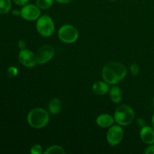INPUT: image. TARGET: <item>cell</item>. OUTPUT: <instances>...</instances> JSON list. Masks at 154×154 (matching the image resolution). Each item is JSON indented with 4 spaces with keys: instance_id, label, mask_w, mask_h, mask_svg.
Masks as SVG:
<instances>
[{
    "instance_id": "cell-1",
    "label": "cell",
    "mask_w": 154,
    "mask_h": 154,
    "mask_svg": "<svg viewBox=\"0 0 154 154\" xmlns=\"http://www.w3.org/2000/svg\"><path fill=\"white\" fill-rule=\"evenodd\" d=\"M127 70L123 64L117 62H111L105 65L102 70L104 81L110 84H116L126 77Z\"/></svg>"
},
{
    "instance_id": "cell-2",
    "label": "cell",
    "mask_w": 154,
    "mask_h": 154,
    "mask_svg": "<svg viewBox=\"0 0 154 154\" xmlns=\"http://www.w3.org/2000/svg\"><path fill=\"white\" fill-rule=\"evenodd\" d=\"M50 116L48 111L43 108H34L29 113L27 122L32 127L41 129L45 127L49 123Z\"/></svg>"
},
{
    "instance_id": "cell-3",
    "label": "cell",
    "mask_w": 154,
    "mask_h": 154,
    "mask_svg": "<svg viewBox=\"0 0 154 154\" xmlns=\"http://www.w3.org/2000/svg\"><path fill=\"white\" fill-rule=\"evenodd\" d=\"M135 112L130 106L123 105L117 108L114 114V120L120 126H128L134 120Z\"/></svg>"
},
{
    "instance_id": "cell-4",
    "label": "cell",
    "mask_w": 154,
    "mask_h": 154,
    "mask_svg": "<svg viewBox=\"0 0 154 154\" xmlns=\"http://www.w3.org/2000/svg\"><path fill=\"white\" fill-rule=\"evenodd\" d=\"M36 29L39 34L43 37H50L53 35L55 29L52 18L45 14L40 17L36 23Z\"/></svg>"
},
{
    "instance_id": "cell-5",
    "label": "cell",
    "mask_w": 154,
    "mask_h": 154,
    "mask_svg": "<svg viewBox=\"0 0 154 154\" xmlns=\"http://www.w3.org/2000/svg\"><path fill=\"white\" fill-rule=\"evenodd\" d=\"M78 32L75 26L72 25L63 26L58 31L59 38L66 44H72L76 42L78 38Z\"/></svg>"
},
{
    "instance_id": "cell-6",
    "label": "cell",
    "mask_w": 154,
    "mask_h": 154,
    "mask_svg": "<svg viewBox=\"0 0 154 154\" xmlns=\"http://www.w3.org/2000/svg\"><path fill=\"white\" fill-rule=\"evenodd\" d=\"M55 55V49L50 45H45L38 48L36 53L38 64L44 65L52 60Z\"/></svg>"
},
{
    "instance_id": "cell-7",
    "label": "cell",
    "mask_w": 154,
    "mask_h": 154,
    "mask_svg": "<svg viewBox=\"0 0 154 154\" xmlns=\"http://www.w3.org/2000/svg\"><path fill=\"white\" fill-rule=\"evenodd\" d=\"M123 135L124 132L120 125H114L111 126L107 132V141L110 145L114 147L121 142Z\"/></svg>"
},
{
    "instance_id": "cell-8",
    "label": "cell",
    "mask_w": 154,
    "mask_h": 154,
    "mask_svg": "<svg viewBox=\"0 0 154 154\" xmlns=\"http://www.w3.org/2000/svg\"><path fill=\"white\" fill-rule=\"evenodd\" d=\"M18 60L23 66L27 68H33L37 64L36 55L29 49H23L18 55Z\"/></svg>"
},
{
    "instance_id": "cell-9",
    "label": "cell",
    "mask_w": 154,
    "mask_h": 154,
    "mask_svg": "<svg viewBox=\"0 0 154 154\" xmlns=\"http://www.w3.org/2000/svg\"><path fill=\"white\" fill-rule=\"evenodd\" d=\"M40 13V8L34 5H25L20 10V16L26 20H35L39 18Z\"/></svg>"
},
{
    "instance_id": "cell-10",
    "label": "cell",
    "mask_w": 154,
    "mask_h": 154,
    "mask_svg": "<svg viewBox=\"0 0 154 154\" xmlns=\"http://www.w3.org/2000/svg\"><path fill=\"white\" fill-rule=\"evenodd\" d=\"M141 140L147 144H154V128L143 126L140 132Z\"/></svg>"
},
{
    "instance_id": "cell-11",
    "label": "cell",
    "mask_w": 154,
    "mask_h": 154,
    "mask_svg": "<svg viewBox=\"0 0 154 154\" xmlns=\"http://www.w3.org/2000/svg\"><path fill=\"white\" fill-rule=\"evenodd\" d=\"M114 118L108 114H102L96 119V123L98 126L102 128H107L111 126L114 123Z\"/></svg>"
},
{
    "instance_id": "cell-12",
    "label": "cell",
    "mask_w": 154,
    "mask_h": 154,
    "mask_svg": "<svg viewBox=\"0 0 154 154\" xmlns=\"http://www.w3.org/2000/svg\"><path fill=\"white\" fill-rule=\"evenodd\" d=\"M93 93H96L99 96H103L105 95L109 90V87H108V83L103 82V81H97L94 83L92 87Z\"/></svg>"
},
{
    "instance_id": "cell-13",
    "label": "cell",
    "mask_w": 154,
    "mask_h": 154,
    "mask_svg": "<svg viewBox=\"0 0 154 154\" xmlns=\"http://www.w3.org/2000/svg\"><path fill=\"white\" fill-rule=\"evenodd\" d=\"M62 108L61 101L57 98H54L51 100L48 105V109L51 114H57L60 112Z\"/></svg>"
},
{
    "instance_id": "cell-14",
    "label": "cell",
    "mask_w": 154,
    "mask_h": 154,
    "mask_svg": "<svg viewBox=\"0 0 154 154\" xmlns=\"http://www.w3.org/2000/svg\"><path fill=\"white\" fill-rule=\"evenodd\" d=\"M110 98L114 103H119L122 100V92L118 87H113L110 90Z\"/></svg>"
},
{
    "instance_id": "cell-15",
    "label": "cell",
    "mask_w": 154,
    "mask_h": 154,
    "mask_svg": "<svg viewBox=\"0 0 154 154\" xmlns=\"http://www.w3.org/2000/svg\"><path fill=\"white\" fill-rule=\"evenodd\" d=\"M11 8V0H0V14H5L10 11Z\"/></svg>"
},
{
    "instance_id": "cell-16",
    "label": "cell",
    "mask_w": 154,
    "mask_h": 154,
    "mask_svg": "<svg viewBox=\"0 0 154 154\" xmlns=\"http://www.w3.org/2000/svg\"><path fill=\"white\" fill-rule=\"evenodd\" d=\"M45 154H63L65 153L64 149L58 145H54L47 149L45 152Z\"/></svg>"
},
{
    "instance_id": "cell-17",
    "label": "cell",
    "mask_w": 154,
    "mask_h": 154,
    "mask_svg": "<svg viewBox=\"0 0 154 154\" xmlns=\"http://www.w3.org/2000/svg\"><path fill=\"white\" fill-rule=\"evenodd\" d=\"M54 4V0H36V5L40 9L50 8Z\"/></svg>"
},
{
    "instance_id": "cell-18",
    "label": "cell",
    "mask_w": 154,
    "mask_h": 154,
    "mask_svg": "<svg viewBox=\"0 0 154 154\" xmlns=\"http://www.w3.org/2000/svg\"><path fill=\"white\" fill-rule=\"evenodd\" d=\"M8 75L10 78H14L17 75H18V69L17 68L14 67V66H11V67H9L7 71Z\"/></svg>"
},
{
    "instance_id": "cell-19",
    "label": "cell",
    "mask_w": 154,
    "mask_h": 154,
    "mask_svg": "<svg viewBox=\"0 0 154 154\" xmlns=\"http://www.w3.org/2000/svg\"><path fill=\"white\" fill-rule=\"evenodd\" d=\"M30 153L32 154H42L43 153L42 147L41 145H39V144L33 145L32 147L31 148V150H30Z\"/></svg>"
},
{
    "instance_id": "cell-20",
    "label": "cell",
    "mask_w": 154,
    "mask_h": 154,
    "mask_svg": "<svg viewBox=\"0 0 154 154\" xmlns=\"http://www.w3.org/2000/svg\"><path fill=\"white\" fill-rule=\"evenodd\" d=\"M130 70L132 75L134 77H136L138 75V72H139V67L135 63H134V64H132L130 66Z\"/></svg>"
},
{
    "instance_id": "cell-21",
    "label": "cell",
    "mask_w": 154,
    "mask_h": 154,
    "mask_svg": "<svg viewBox=\"0 0 154 154\" xmlns=\"http://www.w3.org/2000/svg\"><path fill=\"white\" fill-rule=\"evenodd\" d=\"M144 153L146 154H154V144H151V146L147 147L144 151Z\"/></svg>"
},
{
    "instance_id": "cell-22",
    "label": "cell",
    "mask_w": 154,
    "mask_h": 154,
    "mask_svg": "<svg viewBox=\"0 0 154 154\" xmlns=\"http://www.w3.org/2000/svg\"><path fill=\"white\" fill-rule=\"evenodd\" d=\"M13 1L14 2L15 4L18 5H25L29 2V0H13Z\"/></svg>"
},
{
    "instance_id": "cell-23",
    "label": "cell",
    "mask_w": 154,
    "mask_h": 154,
    "mask_svg": "<svg viewBox=\"0 0 154 154\" xmlns=\"http://www.w3.org/2000/svg\"><path fill=\"white\" fill-rule=\"evenodd\" d=\"M18 46H19V48L20 50L25 49L26 48V43L23 40H20L18 42Z\"/></svg>"
},
{
    "instance_id": "cell-24",
    "label": "cell",
    "mask_w": 154,
    "mask_h": 154,
    "mask_svg": "<svg viewBox=\"0 0 154 154\" xmlns=\"http://www.w3.org/2000/svg\"><path fill=\"white\" fill-rule=\"evenodd\" d=\"M56 1L59 3H61V4H67V3L72 2V0H56Z\"/></svg>"
},
{
    "instance_id": "cell-25",
    "label": "cell",
    "mask_w": 154,
    "mask_h": 154,
    "mask_svg": "<svg viewBox=\"0 0 154 154\" xmlns=\"http://www.w3.org/2000/svg\"><path fill=\"white\" fill-rule=\"evenodd\" d=\"M12 14H13V15H14V16H19V15H20V11L17 10V9H15V10H14L13 11H12Z\"/></svg>"
},
{
    "instance_id": "cell-26",
    "label": "cell",
    "mask_w": 154,
    "mask_h": 154,
    "mask_svg": "<svg viewBox=\"0 0 154 154\" xmlns=\"http://www.w3.org/2000/svg\"><path fill=\"white\" fill-rule=\"evenodd\" d=\"M152 125H153V127L154 128V114L153 115V117H152Z\"/></svg>"
},
{
    "instance_id": "cell-27",
    "label": "cell",
    "mask_w": 154,
    "mask_h": 154,
    "mask_svg": "<svg viewBox=\"0 0 154 154\" xmlns=\"http://www.w3.org/2000/svg\"><path fill=\"white\" fill-rule=\"evenodd\" d=\"M110 1H112V2H114V1H117V0H110Z\"/></svg>"
},
{
    "instance_id": "cell-28",
    "label": "cell",
    "mask_w": 154,
    "mask_h": 154,
    "mask_svg": "<svg viewBox=\"0 0 154 154\" xmlns=\"http://www.w3.org/2000/svg\"><path fill=\"white\" fill-rule=\"evenodd\" d=\"M153 103H154V97H153Z\"/></svg>"
}]
</instances>
